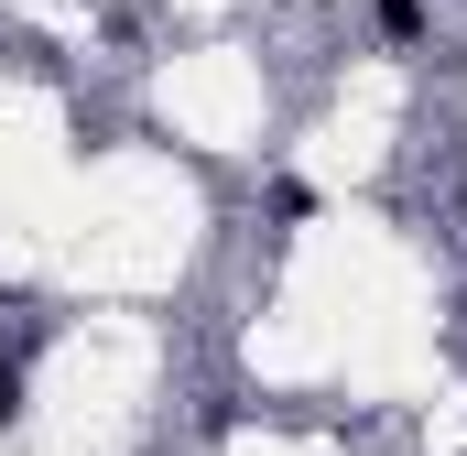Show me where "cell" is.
Listing matches in <instances>:
<instances>
[{"instance_id":"obj_1","label":"cell","mask_w":467,"mask_h":456,"mask_svg":"<svg viewBox=\"0 0 467 456\" xmlns=\"http://www.w3.org/2000/svg\"><path fill=\"white\" fill-rule=\"evenodd\" d=\"M380 33H391V44H413V33H424V0H380Z\"/></svg>"},{"instance_id":"obj_2","label":"cell","mask_w":467,"mask_h":456,"mask_svg":"<svg viewBox=\"0 0 467 456\" xmlns=\"http://www.w3.org/2000/svg\"><path fill=\"white\" fill-rule=\"evenodd\" d=\"M11 413H22V369L0 358V424H11Z\"/></svg>"}]
</instances>
